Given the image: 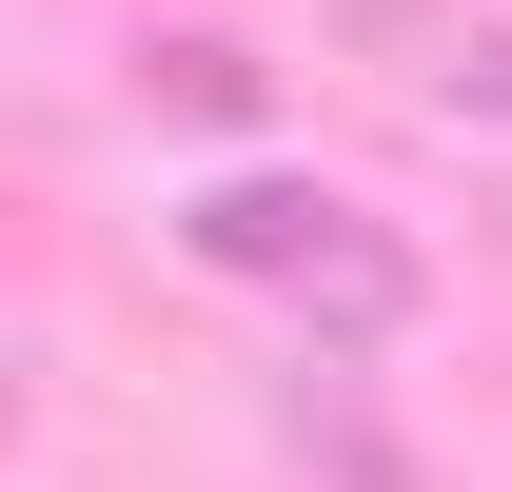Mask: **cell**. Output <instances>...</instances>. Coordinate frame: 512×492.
Listing matches in <instances>:
<instances>
[{
	"instance_id": "6da1fadb",
	"label": "cell",
	"mask_w": 512,
	"mask_h": 492,
	"mask_svg": "<svg viewBox=\"0 0 512 492\" xmlns=\"http://www.w3.org/2000/svg\"><path fill=\"white\" fill-rule=\"evenodd\" d=\"M178 237L217 256V276H256V296H296L316 335H394V315H414V237L355 217L335 178H217Z\"/></svg>"
},
{
	"instance_id": "7a4b0ae2",
	"label": "cell",
	"mask_w": 512,
	"mask_h": 492,
	"mask_svg": "<svg viewBox=\"0 0 512 492\" xmlns=\"http://www.w3.org/2000/svg\"><path fill=\"white\" fill-rule=\"evenodd\" d=\"M158 99H178V119H237L256 60H237V40H178V60H158Z\"/></svg>"
},
{
	"instance_id": "3957f363",
	"label": "cell",
	"mask_w": 512,
	"mask_h": 492,
	"mask_svg": "<svg viewBox=\"0 0 512 492\" xmlns=\"http://www.w3.org/2000/svg\"><path fill=\"white\" fill-rule=\"evenodd\" d=\"M453 119H512V40H473V60H453Z\"/></svg>"
}]
</instances>
